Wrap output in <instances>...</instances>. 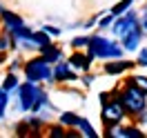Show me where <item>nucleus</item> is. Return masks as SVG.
<instances>
[{"label":"nucleus","instance_id":"nucleus-11","mask_svg":"<svg viewBox=\"0 0 147 138\" xmlns=\"http://www.w3.org/2000/svg\"><path fill=\"white\" fill-rule=\"evenodd\" d=\"M134 65L136 63L125 60V58H111V60H105V63H102V71L107 76H123V74H127V71H131Z\"/></svg>","mask_w":147,"mask_h":138},{"label":"nucleus","instance_id":"nucleus-21","mask_svg":"<svg viewBox=\"0 0 147 138\" xmlns=\"http://www.w3.org/2000/svg\"><path fill=\"white\" fill-rule=\"evenodd\" d=\"M131 2H134V0H120V2H116V5L111 7L109 13H114V16H120V13H125L127 9H131Z\"/></svg>","mask_w":147,"mask_h":138},{"label":"nucleus","instance_id":"nucleus-32","mask_svg":"<svg viewBox=\"0 0 147 138\" xmlns=\"http://www.w3.org/2000/svg\"><path fill=\"white\" fill-rule=\"evenodd\" d=\"M96 22H98L96 18H92V20H85V22H83V29H92L94 25H96Z\"/></svg>","mask_w":147,"mask_h":138},{"label":"nucleus","instance_id":"nucleus-10","mask_svg":"<svg viewBox=\"0 0 147 138\" xmlns=\"http://www.w3.org/2000/svg\"><path fill=\"white\" fill-rule=\"evenodd\" d=\"M96 60L87 49H71V56L67 58V63L71 65L74 69L78 71V74H85V71H89L92 69V63Z\"/></svg>","mask_w":147,"mask_h":138},{"label":"nucleus","instance_id":"nucleus-8","mask_svg":"<svg viewBox=\"0 0 147 138\" xmlns=\"http://www.w3.org/2000/svg\"><path fill=\"white\" fill-rule=\"evenodd\" d=\"M11 40H13V49H25V51H38V45L36 40H34V29H29L27 25H22V27L13 29L9 34Z\"/></svg>","mask_w":147,"mask_h":138},{"label":"nucleus","instance_id":"nucleus-29","mask_svg":"<svg viewBox=\"0 0 147 138\" xmlns=\"http://www.w3.org/2000/svg\"><path fill=\"white\" fill-rule=\"evenodd\" d=\"M40 29H42V31H47L51 38H58V36H60V27H54V25H42Z\"/></svg>","mask_w":147,"mask_h":138},{"label":"nucleus","instance_id":"nucleus-30","mask_svg":"<svg viewBox=\"0 0 147 138\" xmlns=\"http://www.w3.org/2000/svg\"><path fill=\"white\" fill-rule=\"evenodd\" d=\"M136 65H140V67H147V49H138Z\"/></svg>","mask_w":147,"mask_h":138},{"label":"nucleus","instance_id":"nucleus-20","mask_svg":"<svg viewBox=\"0 0 147 138\" xmlns=\"http://www.w3.org/2000/svg\"><path fill=\"white\" fill-rule=\"evenodd\" d=\"M9 92H5L2 87H0V123L5 120V116H7V107H9Z\"/></svg>","mask_w":147,"mask_h":138},{"label":"nucleus","instance_id":"nucleus-16","mask_svg":"<svg viewBox=\"0 0 147 138\" xmlns=\"http://www.w3.org/2000/svg\"><path fill=\"white\" fill-rule=\"evenodd\" d=\"M76 129H78V134H80L83 138H98V134H96L94 125L89 123V118H85V116H80V118H78Z\"/></svg>","mask_w":147,"mask_h":138},{"label":"nucleus","instance_id":"nucleus-13","mask_svg":"<svg viewBox=\"0 0 147 138\" xmlns=\"http://www.w3.org/2000/svg\"><path fill=\"white\" fill-rule=\"evenodd\" d=\"M0 25H2V31H7V34H11L13 29H18L25 25V20L20 18V13H16V11L11 9H0Z\"/></svg>","mask_w":147,"mask_h":138},{"label":"nucleus","instance_id":"nucleus-15","mask_svg":"<svg viewBox=\"0 0 147 138\" xmlns=\"http://www.w3.org/2000/svg\"><path fill=\"white\" fill-rule=\"evenodd\" d=\"M38 54L45 58L49 65H54V63H58V60H63L65 58V54H63V49L58 45H54V42H49V45H42L40 49H38Z\"/></svg>","mask_w":147,"mask_h":138},{"label":"nucleus","instance_id":"nucleus-23","mask_svg":"<svg viewBox=\"0 0 147 138\" xmlns=\"http://www.w3.org/2000/svg\"><path fill=\"white\" fill-rule=\"evenodd\" d=\"M87 45H89V36H76V38H71V42H69L71 49H87Z\"/></svg>","mask_w":147,"mask_h":138},{"label":"nucleus","instance_id":"nucleus-9","mask_svg":"<svg viewBox=\"0 0 147 138\" xmlns=\"http://www.w3.org/2000/svg\"><path fill=\"white\" fill-rule=\"evenodd\" d=\"M51 80L58 83V85H63V83H76V80H78V71H76L71 65L63 58V60H58V63L51 65Z\"/></svg>","mask_w":147,"mask_h":138},{"label":"nucleus","instance_id":"nucleus-26","mask_svg":"<svg viewBox=\"0 0 147 138\" xmlns=\"http://www.w3.org/2000/svg\"><path fill=\"white\" fill-rule=\"evenodd\" d=\"M22 65H25V60H22V58H13V60H9V63H7V71L20 74V71H22Z\"/></svg>","mask_w":147,"mask_h":138},{"label":"nucleus","instance_id":"nucleus-7","mask_svg":"<svg viewBox=\"0 0 147 138\" xmlns=\"http://www.w3.org/2000/svg\"><path fill=\"white\" fill-rule=\"evenodd\" d=\"M138 25H140L138 13H136L134 9H127L125 13H120V16H116V18H114V22H111V34L120 40L125 34H129L131 29H136Z\"/></svg>","mask_w":147,"mask_h":138},{"label":"nucleus","instance_id":"nucleus-3","mask_svg":"<svg viewBox=\"0 0 147 138\" xmlns=\"http://www.w3.org/2000/svg\"><path fill=\"white\" fill-rule=\"evenodd\" d=\"M120 100H123V105H125V109H127L129 116H136V114H140L143 109H147V94L140 92L129 78L123 83V87H120Z\"/></svg>","mask_w":147,"mask_h":138},{"label":"nucleus","instance_id":"nucleus-33","mask_svg":"<svg viewBox=\"0 0 147 138\" xmlns=\"http://www.w3.org/2000/svg\"><path fill=\"white\" fill-rule=\"evenodd\" d=\"M7 65V51H0V67Z\"/></svg>","mask_w":147,"mask_h":138},{"label":"nucleus","instance_id":"nucleus-24","mask_svg":"<svg viewBox=\"0 0 147 138\" xmlns=\"http://www.w3.org/2000/svg\"><path fill=\"white\" fill-rule=\"evenodd\" d=\"M9 49H13V40L7 31H2L0 34V51H9Z\"/></svg>","mask_w":147,"mask_h":138},{"label":"nucleus","instance_id":"nucleus-1","mask_svg":"<svg viewBox=\"0 0 147 138\" xmlns=\"http://www.w3.org/2000/svg\"><path fill=\"white\" fill-rule=\"evenodd\" d=\"M87 51L94 56V58H100V60H111V58H123L125 49L120 45V40L116 38H107L102 34H94L89 36V45H87Z\"/></svg>","mask_w":147,"mask_h":138},{"label":"nucleus","instance_id":"nucleus-18","mask_svg":"<svg viewBox=\"0 0 147 138\" xmlns=\"http://www.w3.org/2000/svg\"><path fill=\"white\" fill-rule=\"evenodd\" d=\"M18 85H20V76L13 74V71H7V74H5V78H2V83H0V87H2L5 92L13 94L16 89H18Z\"/></svg>","mask_w":147,"mask_h":138},{"label":"nucleus","instance_id":"nucleus-19","mask_svg":"<svg viewBox=\"0 0 147 138\" xmlns=\"http://www.w3.org/2000/svg\"><path fill=\"white\" fill-rule=\"evenodd\" d=\"M78 118H80V114H76V111H63V114H60V118H58V123H63L67 129H76Z\"/></svg>","mask_w":147,"mask_h":138},{"label":"nucleus","instance_id":"nucleus-17","mask_svg":"<svg viewBox=\"0 0 147 138\" xmlns=\"http://www.w3.org/2000/svg\"><path fill=\"white\" fill-rule=\"evenodd\" d=\"M42 134L49 136V138H67V127H65L63 123H47Z\"/></svg>","mask_w":147,"mask_h":138},{"label":"nucleus","instance_id":"nucleus-14","mask_svg":"<svg viewBox=\"0 0 147 138\" xmlns=\"http://www.w3.org/2000/svg\"><path fill=\"white\" fill-rule=\"evenodd\" d=\"M31 111L34 114H38L40 118H45L47 123H49V118H51V111H54V107H51V100H49V96H47L45 89H40V94H38L36 102H34V107H31Z\"/></svg>","mask_w":147,"mask_h":138},{"label":"nucleus","instance_id":"nucleus-31","mask_svg":"<svg viewBox=\"0 0 147 138\" xmlns=\"http://www.w3.org/2000/svg\"><path fill=\"white\" fill-rule=\"evenodd\" d=\"M98 98H100V105H105V102L111 100V92H100V94H98Z\"/></svg>","mask_w":147,"mask_h":138},{"label":"nucleus","instance_id":"nucleus-12","mask_svg":"<svg viewBox=\"0 0 147 138\" xmlns=\"http://www.w3.org/2000/svg\"><path fill=\"white\" fill-rule=\"evenodd\" d=\"M143 34H145L143 25H138L136 29H131L129 34H125V36L120 38L123 49H125V51H138V49H140V45H143Z\"/></svg>","mask_w":147,"mask_h":138},{"label":"nucleus","instance_id":"nucleus-34","mask_svg":"<svg viewBox=\"0 0 147 138\" xmlns=\"http://www.w3.org/2000/svg\"><path fill=\"white\" fill-rule=\"evenodd\" d=\"M140 25H143V29L147 31V9H145V13H143V20H140Z\"/></svg>","mask_w":147,"mask_h":138},{"label":"nucleus","instance_id":"nucleus-25","mask_svg":"<svg viewBox=\"0 0 147 138\" xmlns=\"http://www.w3.org/2000/svg\"><path fill=\"white\" fill-rule=\"evenodd\" d=\"M129 80L136 85L140 92H145V94H147V76H143V74H138V76H129Z\"/></svg>","mask_w":147,"mask_h":138},{"label":"nucleus","instance_id":"nucleus-28","mask_svg":"<svg viewBox=\"0 0 147 138\" xmlns=\"http://www.w3.org/2000/svg\"><path fill=\"white\" fill-rule=\"evenodd\" d=\"M78 80L83 83V87H92V83H94V80H96V76H94V74H89V71H85V74L80 76Z\"/></svg>","mask_w":147,"mask_h":138},{"label":"nucleus","instance_id":"nucleus-5","mask_svg":"<svg viewBox=\"0 0 147 138\" xmlns=\"http://www.w3.org/2000/svg\"><path fill=\"white\" fill-rule=\"evenodd\" d=\"M45 125H47L45 118H40L34 111H27V116L13 125V134L16 136H40L45 131Z\"/></svg>","mask_w":147,"mask_h":138},{"label":"nucleus","instance_id":"nucleus-22","mask_svg":"<svg viewBox=\"0 0 147 138\" xmlns=\"http://www.w3.org/2000/svg\"><path fill=\"white\" fill-rule=\"evenodd\" d=\"M34 40H36L38 49H40L42 45H49V42H51V36H49L47 31H42V29H38V31H34Z\"/></svg>","mask_w":147,"mask_h":138},{"label":"nucleus","instance_id":"nucleus-27","mask_svg":"<svg viewBox=\"0 0 147 138\" xmlns=\"http://www.w3.org/2000/svg\"><path fill=\"white\" fill-rule=\"evenodd\" d=\"M114 18H116L114 13H107V16H102V18L98 20L96 25H98V29H109V27H111V22H114Z\"/></svg>","mask_w":147,"mask_h":138},{"label":"nucleus","instance_id":"nucleus-6","mask_svg":"<svg viewBox=\"0 0 147 138\" xmlns=\"http://www.w3.org/2000/svg\"><path fill=\"white\" fill-rule=\"evenodd\" d=\"M40 89H42V85L40 83H29V80H25V83L18 85V89H16V102H18V109L20 111H31V107H34V102H36L38 94H40Z\"/></svg>","mask_w":147,"mask_h":138},{"label":"nucleus","instance_id":"nucleus-2","mask_svg":"<svg viewBox=\"0 0 147 138\" xmlns=\"http://www.w3.org/2000/svg\"><path fill=\"white\" fill-rule=\"evenodd\" d=\"M22 74H25V80H29V83L54 85V80H51V65L47 63L40 54L34 56V58H29V60H25V65H22Z\"/></svg>","mask_w":147,"mask_h":138},{"label":"nucleus","instance_id":"nucleus-4","mask_svg":"<svg viewBox=\"0 0 147 138\" xmlns=\"http://www.w3.org/2000/svg\"><path fill=\"white\" fill-rule=\"evenodd\" d=\"M127 116H129V114H127V109H125V105H123L120 98H111L109 102L102 105V109H100V120H102V127H105V129L125 123Z\"/></svg>","mask_w":147,"mask_h":138}]
</instances>
